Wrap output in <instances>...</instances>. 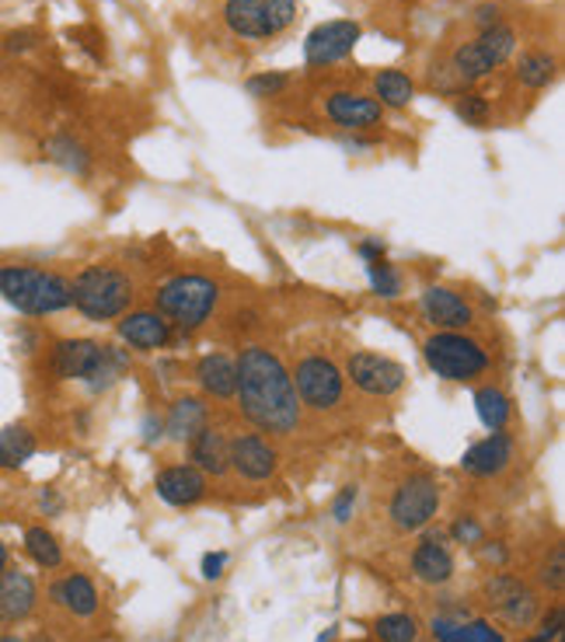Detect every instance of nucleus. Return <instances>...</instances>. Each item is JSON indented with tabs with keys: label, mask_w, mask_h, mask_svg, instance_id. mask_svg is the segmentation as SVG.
Segmentation results:
<instances>
[{
	"label": "nucleus",
	"mask_w": 565,
	"mask_h": 642,
	"mask_svg": "<svg viewBox=\"0 0 565 642\" xmlns=\"http://www.w3.org/2000/svg\"><path fill=\"white\" fill-rule=\"evenodd\" d=\"M39 36L32 29H21V32H8L4 36V49L8 53H29V49H36Z\"/></svg>",
	"instance_id": "obj_43"
},
{
	"label": "nucleus",
	"mask_w": 565,
	"mask_h": 642,
	"mask_svg": "<svg viewBox=\"0 0 565 642\" xmlns=\"http://www.w3.org/2000/svg\"><path fill=\"white\" fill-rule=\"evenodd\" d=\"M423 359L436 377L454 384H472L489 371V353L465 332H433L423 343Z\"/></svg>",
	"instance_id": "obj_8"
},
{
	"label": "nucleus",
	"mask_w": 565,
	"mask_h": 642,
	"mask_svg": "<svg viewBox=\"0 0 565 642\" xmlns=\"http://www.w3.org/2000/svg\"><path fill=\"white\" fill-rule=\"evenodd\" d=\"M356 251H359V259H364V263H377V259H384V245L374 241V238H370V241H359Z\"/></svg>",
	"instance_id": "obj_47"
},
{
	"label": "nucleus",
	"mask_w": 565,
	"mask_h": 642,
	"mask_svg": "<svg viewBox=\"0 0 565 642\" xmlns=\"http://www.w3.org/2000/svg\"><path fill=\"white\" fill-rule=\"evenodd\" d=\"M450 542L454 545H468V549H478L485 542V527L478 524V517H472V513H460V517L450 524Z\"/></svg>",
	"instance_id": "obj_38"
},
{
	"label": "nucleus",
	"mask_w": 565,
	"mask_h": 642,
	"mask_svg": "<svg viewBox=\"0 0 565 642\" xmlns=\"http://www.w3.org/2000/svg\"><path fill=\"white\" fill-rule=\"evenodd\" d=\"M171 336H175L171 325L158 312H126L119 318V339L133 349H143V353L165 349Z\"/></svg>",
	"instance_id": "obj_19"
},
{
	"label": "nucleus",
	"mask_w": 565,
	"mask_h": 642,
	"mask_svg": "<svg viewBox=\"0 0 565 642\" xmlns=\"http://www.w3.org/2000/svg\"><path fill=\"white\" fill-rule=\"evenodd\" d=\"M370 88H374L370 95L377 98V106L384 112H405L408 106H413V98H416V81L405 70H395V67L377 70Z\"/></svg>",
	"instance_id": "obj_26"
},
{
	"label": "nucleus",
	"mask_w": 565,
	"mask_h": 642,
	"mask_svg": "<svg viewBox=\"0 0 565 642\" xmlns=\"http://www.w3.org/2000/svg\"><path fill=\"white\" fill-rule=\"evenodd\" d=\"M429 632L436 642H506V635L485 619H450V614H436L429 622Z\"/></svg>",
	"instance_id": "obj_23"
},
{
	"label": "nucleus",
	"mask_w": 565,
	"mask_h": 642,
	"mask_svg": "<svg viewBox=\"0 0 565 642\" xmlns=\"http://www.w3.org/2000/svg\"><path fill=\"white\" fill-rule=\"evenodd\" d=\"M11 566V552H8V545L4 542H0V573H4Z\"/></svg>",
	"instance_id": "obj_50"
},
{
	"label": "nucleus",
	"mask_w": 565,
	"mask_h": 642,
	"mask_svg": "<svg viewBox=\"0 0 565 642\" xmlns=\"http://www.w3.org/2000/svg\"><path fill=\"white\" fill-rule=\"evenodd\" d=\"M419 307L436 332H465L475 322V307L450 287H426Z\"/></svg>",
	"instance_id": "obj_14"
},
{
	"label": "nucleus",
	"mask_w": 565,
	"mask_h": 642,
	"mask_svg": "<svg viewBox=\"0 0 565 642\" xmlns=\"http://www.w3.org/2000/svg\"><path fill=\"white\" fill-rule=\"evenodd\" d=\"M42 154L57 168H63L67 175H77V178L91 175V150L77 137H70V134H53L42 144Z\"/></svg>",
	"instance_id": "obj_27"
},
{
	"label": "nucleus",
	"mask_w": 565,
	"mask_h": 642,
	"mask_svg": "<svg viewBox=\"0 0 565 642\" xmlns=\"http://www.w3.org/2000/svg\"><path fill=\"white\" fill-rule=\"evenodd\" d=\"M297 0H224L220 18L241 42H276L297 21Z\"/></svg>",
	"instance_id": "obj_6"
},
{
	"label": "nucleus",
	"mask_w": 565,
	"mask_h": 642,
	"mask_svg": "<svg viewBox=\"0 0 565 642\" xmlns=\"http://www.w3.org/2000/svg\"><path fill=\"white\" fill-rule=\"evenodd\" d=\"M49 597H53V604L67 608L70 614H77V619H91L98 611V586L85 573H67L63 580H57L49 586Z\"/></svg>",
	"instance_id": "obj_24"
},
{
	"label": "nucleus",
	"mask_w": 565,
	"mask_h": 642,
	"mask_svg": "<svg viewBox=\"0 0 565 642\" xmlns=\"http://www.w3.org/2000/svg\"><path fill=\"white\" fill-rule=\"evenodd\" d=\"M346 381H353L364 395L374 398H391L405 388V367L395 364L391 356L380 353H353L346 364Z\"/></svg>",
	"instance_id": "obj_12"
},
{
	"label": "nucleus",
	"mask_w": 565,
	"mask_h": 642,
	"mask_svg": "<svg viewBox=\"0 0 565 642\" xmlns=\"http://www.w3.org/2000/svg\"><path fill=\"white\" fill-rule=\"evenodd\" d=\"M472 24H475L478 32L496 29V24H503V8L499 4H478L475 14H472Z\"/></svg>",
	"instance_id": "obj_42"
},
{
	"label": "nucleus",
	"mask_w": 565,
	"mask_h": 642,
	"mask_svg": "<svg viewBox=\"0 0 565 642\" xmlns=\"http://www.w3.org/2000/svg\"><path fill=\"white\" fill-rule=\"evenodd\" d=\"M161 436H165V423H161V419H153V416H147V419H143V441L153 444V441H161Z\"/></svg>",
	"instance_id": "obj_49"
},
{
	"label": "nucleus",
	"mask_w": 565,
	"mask_h": 642,
	"mask_svg": "<svg viewBox=\"0 0 565 642\" xmlns=\"http://www.w3.org/2000/svg\"><path fill=\"white\" fill-rule=\"evenodd\" d=\"M241 416L262 433L287 436L300 426L304 405L297 398L287 364L269 346H245L238 356V392Z\"/></svg>",
	"instance_id": "obj_1"
},
{
	"label": "nucleus",
	"mask_w": 565,
	"mask_h": 642,
	"mask_svg": "<svg viewBox=\"0 0 565 642\" xmlns=\"http://www.w3.org/2000/svg\"><path fill=\"white\" fill-rule=\"evenodd\" d=\"M196 381L210 398H220V402L235 398V392H238V359L227 356V353H207L196 364Z\"/></svg>",
	"instance_id": "obj_21"
},
{
	"label": "nucleus",
	"mask_w": 565,
	"mask_h": 642,
	"mask_svg": "<svg viewBox=\"0 0 565 642\" xmlns=\"http://www.w3.org/2000/svg\"><path fill=\"white\" fill-rule=\"evenodd\" d=\"M475 413H478L485 429L499 433V429H506V423L513 416V402L503 388H496V384H482V388L475 392Z\"/></svg>",
	"instance_id": "obj_30"
},
{
	"label": "nucleus",
	"mask_w": 565,
	"mask_h": 642,
	"mask_svg": "<svg viewBox=\"0 0 565 642\" xmlns=\"http://www.w3.org/2000/svg\"><path fill=\"white\" fill-rule=\"evenodd\" d=\"M224 566H227V552H210V555H202V576H207V580L224 576Z\"/></svg>",
	"instance_id": "obj_45"
},
{
	"label": "nucleus",
	"mask_w": 565,
	"mask_h": 642,
	"mask_svg": "<svg viewBox=\"0 0 565 642\" xmlns=\"http://www.w3.org/2000/svg\"><path fill=\"white\" fill-rule=\"evenodd\" d=\"M39 604V583L32 573L21 570H4L0 573V625H18L24 622Z\"/></svg>",
	"instance_id": "obj_18"
},
{
	"label": "nucleus",
	"mask_w": 565,
	"mask_h": 642,
	"mask_svg": "<svg viewBox=\"0 0 565 642\" xmlns=\"http://www.w3.org/2000/svg\"><path fill=\"white\" fill-rule=\"evenodd\" d=\"M325 119L331 126H339L343 134H370L377 126H384L388 112L377 106L374 95H364V91H331L325 98Z\"/></svg>",
	"instance_id": "obj_13"
},
{
	"label": "nucleus",
	"mask_w": 565,
	"mask_h": 642,
	"mask_svg": "<svg viewBox=\"0 0 565 642\" xmlns=\"http://www.w3.org/2000/svg\"><path fill=\"white\" fill-rule=\"evenodd\" d=\"M0 642H24L21 635H14V632H4V635H0Z\"/></svg>",
	"instance_id": "obj_52"
},
{
	"label": "nucleus",
	"mask_w": 565,
	"mask_h": 642,
	"mask_svg": "<svg viewBox=\"0 0 565 642\" xmlns=\"http://www.w3.org/2000/svg\"><path fill=\"white\" fill-rule=\"evenodd\" d=\"M482 562H485V566H493V570H503L506 566V562H509V549L503 545V542H489V545H485L482 542Z\"/></svg>",
	"instance_id": "obj_44"
},
{
	"label": "nucleus",
	"mask_w": 565,
	"mask_h": 642,
	"mask_svg": "<svg viewBox=\"0 0 565 642\" xmlns=\"http://www.w3.org/2000/svg\"><path fill=\"white\" fill-rule=\"evenodd\" d=\"M356 500H359V490H356V485H346V490L336 496V503H331V517H336L339 524H346V521L353 517Z\"/></svg>",
	"instance_id": "obj_41"
},
{
	"label": "nucleus",
	"mask_w": 565,
	"mask_h": 642,
	"mask_svg": "<svg viewBox=\"0 0 565 642\" xmlns=\"http://www.w3.org/2000/svg\"><path fill=\"white\" fill-rule=\"evenodd\" d=\"M207 475H202L196 465H168L158 475V496L168 506H196L202 496H207Z\"/></svg>",
	"instance_id": "obj_20"
},
{
	"label": "nucleus",
	"mask_w": 565,
	"mask_h": 642,
	"mask_svg": "<svg viewBox=\"0 0 565 642\" xmlns=\"http://www.w3.org/2000/svg\"><path fill=\"white\" fill-rule=\"evenodd\" d=\"M24 555H29L39 570H60L63 566V549L53 531L46 527H29L24 531Z\"/></svg>",
	"instance_id": "obj_31"
},
{
	"label": "nucleus",
	"mask_w": 565,
	"mask_h": 642,
	"mask_svg": "<svg viewBox=\"0 0 565 642\" xmlns=\"http://www.w3.org/2000/svg\"><path fill=\"white\" fill-rule=\"evenodd\" d=\"M230 468L248 482H266L279 468L276 447L259 433H241L230 441Z\"/></svg>",
	"instance_id": "obj_15"
},
{
	"label": "nucleus",
	"mask_w": 565,
	"mask_h": 642,
	"mask_svg": "<svg viewBox=\"0 0 565 642\" xmlns=\"http://www.w3.org/2000/svg\"><path fill=\"white\" fill-rule=\"evenodd\" d=\"M429 88H433V91H440V95H447V98H454L457 91H465V85L457 81L454 70H450L447 63H433V67H429Z\"/></svg>",
	"instance_id": "obj_39"
},
{
	"label": "nucleus",
	"mask_w": 565,
	"mask_h": 642,
	"mask_svg": "<svg viewBox=\"0 0 565 642\" xmlns=\"http://www.w3.org/2000/svg\"><path fill=\"white\" fill-rule=\"evenodd\" d=\"M0 297L24 318H49L70 307V279L53 269L11 263L0 266Z\"/></svg>",
	"instance_id": "obj_3"
},
{
	"label": "nucleus",
	"mask_w": 565,
	"mask_h": 642,
	"mask_svg": "<svg viewBox=\"0 0 565 642\" xmlns=\"http://www.w3.org/2000/svg\"><path fill=\"white\" fill-rule=\"evenodd\" d=\"M513 454H517V447H513V436L506 429H499V433L485 436V441L472 444L465 451V457H460V468H465L468 475H475V478H496L513 465Z\"/></svg>",
	"instance_id": "obj_17"
},
{
	"label": "nucleus",
	"mask_w": 565,
	"mask_h": 642,
	"mask_svg": "<svg viewBox=\"0 0 565 642\" xmlns=\"http://www.w3.org/2000/svg\"><path fill=\"white\" fill-rule=\"evenodd\" d=\"M374 635L380 642H416L419 639V622L413 619V614H380V619L374 622Z\"/></svg>",
	"instance_id": "obj_33"
},
{
	"label": "nucleus",
	"mask_w": 565,
	"mask_h": 642,
	"mask_svg": "<svg viewBox=\"0 0 565 642\" xmlns=\"http://www.w3.org/2000/svg\"><path fill=\"white\" fill-rule=\"evenodd\" d=\"M126 349L98 339H60L49 349V374L57 381H85L91 392H106L126 374Z\"/></svg>",
	"instance_id": "obj_2"
},
{
	"label": "nucleus",
	"mask_w": 565,
	"mask_h": 642,
	"mask_svg": "<svg viewBox=\"0 0 565 642\" xmlns=\"http://www.w3.org/2000/svg\"><path fill=\"white\" fill-rule=\"evenodd\" d=\"M513 77H517V85L527 88V91H545L555 85L558 77V60L545 49H527V53L517 57V67H513Z\"/></svg>",
	"instance_id": "obj_28"
},
{
	"label": "nucleus",
	"mask_w": 565,
	"mask_h": 642,
	"mask_svg": "<svg viewBox=\"0 0 565 642\" xmlns=\"http://www.w3.org/2000/svg\"><path fill=\"white\" fill-rule=\"evenodd\" d=\"M364 39V24L356 18H331L315 24L304 39V63L311 70L336 67L353 57V49Z\"/></svg>",
	"instance_id": "obj_11"
},
{
	"label": "nucleus",
	"mask_w": 565,
	"mask_h": 642,
	"mask_svg": "<svg viewBox=\"0 0 565 642\" xmlns=\"http://www.w3.org/2000/svg\"><path fill=\"white\" fill-rule=\"evenodd\" d=\"M367 279H370L374 294L384 297V300H395L402 294V273L391 263H384V259L367 263Z\"/></svg>",
	"instance_id": "obj_36"
},
{
	"label": "nucleus",
	"mask_w": 565,
	"mask_h": 642,
	"mask_svg": "<svg viewBox=\"0 0 565 642\" xmlns=\"http://www.w3.org/2000/svg\"><path fill=\"white\" fill-rule=\"evenodd\" d=\"M290 81H294V77H290L287 70H262V73H251V77H248L245 91H248L251 98L266 101V98H279L282 91L290 88Z\"/></svg>",
	"instance_id": "obj_35"
},
{
	"label": "nucleus",
	"mask_w": 565,
	"mask_h": 642,
	"mask_svg": "<svg viewBox=\"0 0 565 642\" xmlns=\"http://www.w3.org/2000/svg\"><path fill=\"white\" fill-rule=\"evenodd\" d=\"M517 29H509V24H496V29H485L478 32L475 39L468 42H457L447 57V67L454 70V77L460 85H475V81H485L489 73H496L499 67H506L517 53Z\"/></svg>",
	"instance_id": "obj_7"
},
{
	"label": "nucleus",
	"mask_w": 565,
	"mask_h": 642,
	"mask_svg": "<svg viewBox=\"0 0 565 642\" xmlns=\"http://www.w3.org/2000/svg\"><path fill=\"white\" fill-rule=\"evenodd\" d=\"M388 513H391V524L398 531L429 527L436 513H440V485H436V478L426 472L408 475L405 482H398Z\"/></svg>",
	"instance_id": "obj_10"
},
{
	"label": "nucleus",
	"mask_w": 565,
	"mask_h": 642,
	"mask_svg": "<svg viewBox=\"0 0 565 642\" xmlns=\"http://www.w3.org/2000/svg\"><path fill=\"white\" fill-rule=\"evenodd\" d=\"M413 576L426 586H444L454 580V552L444 531H426L413 552Z\"/></svg>",
	"instance_id": "obj_16"
},
{
	"label": "nucleus",
	"mask_w": 565,
	"mask_h": 642,
	"mask_svg": "<svg viewBox=\"0 0 565 642\" xmlns=\"http://www.w3.org/2000/svg\"><path fill=\"white\" fill-rule=\"evenodd\" d=\"M499 614H503V619H506L509 625L527 629V625L537 622V614H542V601H537V594H531V590L524 586L517 597H509V601L499 608Z\"/></svg>",
	"instance_id": "obj_34"
},
{
	"label": "nucleus",
	"mask_w": 565,
	"mask_h": 642,
	"mask_svg": "<svg viewBox=\"0 0 565 642\" xmlns=\"http://www.w3.org/2000/svg\"><path fill=\"white\" fill-rule=\"evenodd\" d=\"M542 586H548V590H562V583H565V555H562V545H555L552 549V559L542 566Z\"/></svg>",
	"instance_id": "obj_40"
},
{
	"label": "nucleus",
	"mask_w": 565,
	"mask_h": 642,
	"mask_svg": "<svg viewBox=\"0 0 565 642\" xmlns=\"http://www.w3.org/2000/svg\"><path fill=\"white\" fill-rule=\"evenodd\" d=\"M39 506L46 510V517H53V513H60V510H63V500H60L53 490H42V496H39Z\"/></svg>",
	"instance_id": "obj_48"
},
{
	"label": "nucleus",
	"mask_w": 565,
	"mask_h": 642,
	"mask_svg": "<svg viewBox=\"0 0 565 642\" xmlns=\"http://www.w3.org/2000/svg\"><path fill=\"white\" fill-rule=\"evenodd\" d=\"M294 377V388L304 408H315V413H331L346 398V374L339 371L336 359H328L321 353L304 356Z\"/></svg>",
	"instance_id": "obj_9"
},
{
	"label": "nucleus",
	"mask_w": 565,
	"mask_h": 642,
	"mask_svg": "<svg viewBox=\"0 0 565 642\" xmlns=\"http://www.w3.org/2000/svg\"><path fill=\"white\" fill-rule=\"evenodd\" d=\"M202 426H210V408H207V402L196 398V395L175 398L171 413H168V419H165V433L171 436V441L189 444Z\"/></svg>",
	"instance_id": "obj_25"
},
{
	"label": "nucleus",
	"mask_w": 565,
	"mask_h": 642,
	"mask_svg": "<svg viewBox=\"0 0 565 642\" xmlns=\"http://www.w3.org/2000/svg\"><path fill=\"white\" fill-rule=\"evenodd\" d=\"M524 642H555V639L545 635V632H537V635H531V639H524Z\"/></svg>",
	"instance_id": "obj_51"
},
{
	"label": "nucleus",
	"mask_w": 565,
	"mask_h": 642,
	"mask_svg": "<svg viewBox=\"0 0 565 642\" xmlns=\"http://www.w3.org/2000/svg\"><path fill=\"white\" fill-rule=\"evenodd\" d=\"M217 300H220V287L210 276H199V273H178L165 279L158 294H153L158 315L171 328L186 332V336L210 322V315L217 312Z\"/></svg>",
	"instance_id": "obj_5"
},
{
	"label": "nucleus",
	"mask_w": 565,
	"mask_h": 642,
	"mask_svg": "<svg viewBox=\"0 0 565 642\" xmlns=\"http://www.w3.org/2000/svg\"><path fill=\"white\" fill-rule=\"evenodd\" d=\"M189 457H192V465L202 472V475H227L230 472V441L214 429V426H202L192 441H189Z\"/></svg>",
	"instance_id": "obj_22"
},
{
	"label": "nucleus",
	"mask_w": 565,
	"mask_h": 642,
	"mask_svg": "<svg viewBox=\"0 0 565 642\" xmlns=\"http://www.w3.org/2000/svg\"><path fill=\"white\" fill-rule=\"evenodd\" d=\"M339 144H343V150H349V154H367V150H374V147H377V140H374V137H359V134H346Z\"/></svg>",
	"instance_id": "obj_46"
},
{
	"label": "nucleus",
	"mask_w": 565,
	"mask_h": 642,
	"mask_svg": "<svg viewBox=\"0 0 565 642\" xmlns=\"http://www.w3.org/2000/svg\"><path fill=\"white\" fill-rule=\"evenodd\" d=\"M137 287L126 269L112 263L85 266L70 279V307H77L88 322H116L130 312Z\"/></svg>",
	"instance_id": "obj_4"
},
{
	"label": "nucleus",
	"mask_w": 565,
	"mask_h": 642,
	"mask_svg": "<svg viewBox=\"0 0 565 642\" xmlns=\"http://www.w3.org/2000/svg\"><path fill=\"white\" fill-rule=\"evenodd\" d=\"M450 101H454V116L465 126H472V130H485V126L493 122V101H489V95L465 88V91H457Z\"/></svg>",
	"instance_id": "obj_32"
},
{
	"label": "nucleus",
	"mask_w": 565,
	"mask_h": 642,
	"mask_svg": "<svg viewBox=\"0 0 565 642\" xmlns=\"http://www.w3.org/2000/svg\"><path fill=\"white\" fill-rule=\"evenodd\" d=\"M36 451H39V441L24 423H11L0 429V468L18 472L36 457Z\"/></svg>",
	"instance_id": "obj_29"
},
{
	"label": "nucleus",
	"mask_w": 565,
	"mask_h": 642,
	"mask_svg": "<svg viewBox=\"0 0 565 642\" xmlns=\"http://www.w3.org/2000/svg\"><path fill=\"white\" fill-rule=\"evenodd\" d=\"M524 590V580L521 576H513V573H493L489 580H485V601H489L496 611L509 601V597H517Z\"/></svg>",
	"instance_id": "obj_37"
}]
</instances>
